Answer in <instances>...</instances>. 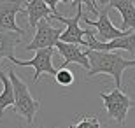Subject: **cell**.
I'll list each match as a JSON object with an SVG mask.
<instances>
[{
  "mask_svg": "<svg viewBox=\"0 0 135 128\" xmlns=\"http://www.w3.org/2000/svg\"><path fill=\"white\" fill-rule=\"evenodd\" d=\"M9 79L12 83V89H14V112L23 116L26 119V123L32 125L33 123L35 114L39 112L40 102L33 98V95L30 93L28 84L16 74L14 70H9Z\"/></svg>",
  "mask_w": 135,
  "mask_h": 128,
  "instance_id": "obj_2",
  "label": "cell"
},
{
  "mask_svg": "<svg viewBox=\"0 0 135 128\" xmlns=\"http://www.w3.org/2000/svg\"><path fill=\"white\" fill-rule=\"evenodd\" d=\"M110 9H116L123 18V32L135 30V2L133 0H109Z\"/></svg>",
  "mask_w": 135,
  "mask_h": 128,
  "instance_id": "obj_12",
  "label": "cell"
},
{
  "mask_svg": "<svg viewBox=\"0 0 135 128\" xmlns=\"http://www.w3.org/2000/svg\"><path fill=\"white\" fill-rule=\"evenodd\" d=\"M69 128H102L100 121L98 118H81L79 121H74V123H70Z\"/></svg>",
  "mask_w": 135,
  "mask_h": 128,
  "instance_id": "obj_16",
  "label": "cell"
},
{
  "mask_svg": "<svg viewBox=\"0 0 135 128\" xmlns=\"http://www.w3.org/2000/svg\"><path fill=\"white\" fill-rule=\"evenodd\" d=\"M23 35L14 34V32H2L0 30V61L4 58L14 56L16 48L21 44Z\"/></svg>",
  "mask_w": 135,
  "mask_h": 128,
  "instance_id": "obj_13",
  "label": "cell"
},
{
  "mask_svg": "<svg viewBox=\"0 0 135 128\" xmlns=\"http://www.w3.org/2000/svg\"><path fill=\"white\" fill-rule=\"evenodd\" d=\"M0 81L4 84V89L0 93V118H2L5 109L14 105V89H12V83H11L9 75H5L2 70H0Z\"/></svg>",
  "mask_w": 135,
  "mask_h": 128,
  "instance_id": "obj_14",
  "label": "cell"
},
{
  "mask_svg": "<svg viewBox=\"0 0 135 128\" xmlns=\"http://www.w3.org/2000/svg\"><path fill=\"white\" fill-rule=\"evenodd\" d=\"M56 4H61V0H28L25 2L23 14L28 16V28H37L40 21L49 20L56 14Z\"/></svg>",
  "mask_w": 135,
  "mask_h": 128,
  "instance_id": "obj_8",
  "label": "cell"
},
{
  "mask_svg": "<svg viewBox=\"0 0 135 128\" xmlns=\"http://www.w3.org/2000/svg\"><path fill=\"white\" fill-rule=\"evenodd\" d=\"M100 98L104 100V107L107 111V116L109 119H114L118 125L126 123V116H128V111L135 109V100H132L125 91L121 89H112V91H102Z\"/></svg>",
  "mask_w": 135,
  "mask_h": 128,
  "instance_id": "obj_4",
  "label": "cell"
},
{
  "mask_svg": "<svg viewBox=\"0 0 135 128\" xmlns=\"http://www.w3.org/2000/svg\"><path fill=\"white\" fill-rule=\"evenodd\" d=\"M95 5L98 7V18L97 20H90V18L83 16V20H84L86 25L97 28V37H95L97 42H110L114 39L126 37V35H130L133 32V30L132 32H123L121 28L114 26V23L109 18V9H110L109 0H98V2H95Z\"/></svg>",
  "mask_w": 135,
  "mask_h": 128,
  "instance_id": "obj_3",
  "label": "cell"
},
{
  "mask_svg": "<svg viewBox=\"0 0 135 128\" xmlns=\"http://www.w3.org/2000/svg\"><path fill=\"white\" fill-rule=\"evenodd\" d=\"M25 11L23 0L14 2H0V30L2 32H14V34L25 35V30L20 28L16 23V16Z\"/></svg>",
  "mask_w": 135,
  "mask_h": 128,
  "instance_id": "obj_10",
  "label": "cell"
},
{
  "mask_svg": "<svg viewBox=\"0 0 135 128\" xmlns=\"http://www.w3.org/2000/svg\"><path fill=\"white\" fill-rule=\"evenodd\" d=\"M86 48H88V49H93V51H102V53L125 49V51H128V53L135 54V30L130 35L121 37V39H114V40H110V42H97L93 32L88 30V35H86Z\"/></svg>",
  "mask_w": 135,
  "mask_h": 128,
  "instance_id": "obj_9",
  "label": "cell"
},
{
  "mask_svg": "<svg viewBox=\"0 0 135 128\" xmlns=\"http://www.w3.org/2000/svg\"><path fill=\"white\" fill-rule=\"evenodd\" d=\"M75 7H77V12L72 18H67V16H61L60 12H56L49 18V21H58L61 25H65V30L61 34L60 40L61 42H67V44H75V46H83L86 48V35H88V30H83L79 26V21L83 18V2H75Z\"/></svg>",
  "mask_w": 135,
  "mask_h": 128,
  "instance_id": "obj_5",
  "label": "cell"
},
{
  "mask_svg": "<svg viewBox=\"0 0 135 128\" xmlns=\"http://www.w3.org/2000/svg\"><path fill=\"white\" fill-rule=\"evenodd\" d=\"M55 81L60 86H70V84H74V74L69 69H58L55 75Z\"/></svg>",
  "mask_w": 135,
  "mask_h": 128,
  "instance_id": "obj_15",
  "label": "cell"
},
{
  "mask_svg": "<svg viewBox=\"0 0 135 128\" xmlns=\"http://www.w3.org/2000/svg\"><path fill=\"white\" fill-rule=\"evenodd\" d=\"M88 60H90V70L88 75L95 77L98 74H109L112 75L116 84V89H121V75L126 69L135 67V60H126L119 53H102V51L86 49Z\"/></svg>",
  "mask_w": 135,
  "mask_h": 128,
  "instance_id": "obj_1",
  "label": "cell"
},
{
  "mask_svg": "<svg viewBox=\"0 0 135 128\" xmlns=\"http://www.w3.org/2000/svg\"><path fill=\"white\" fill-rule=\"evenodd\" d=\"M53 54H55V48H49V49H40V51H35V56L32 60H18L16 56H11V63L14 65H20V67H33L35 74H33V83H39V79L42 74H49L55 77L56 75V70L53 67Z\"/></svg>",
  "mask_w": 135,
  "mask_h": 128,
  "instance_id": "obj_6",
  "label": "cell"
},
{
  "mask_svg": "<svg viewBox=\"0 0 135 128\" xmlns=\"http://www.w3.org/2000/svg\"><path fill=\"white\" fill-rule=\"evenodd\" d=\"M55 48H56V51H58V54L63 56V63L60 65V69H67L69 63H77V65H81L83 69L90 70V60H88V54H86V49H83L81 46L67 44V42L58 40Z\"/></svg>",
  "mask_w": 135,
  "mask_h": 128,
  "instance_id": "obj_11",
  "label": "cell"
},
{
  "mask_svg": "<svg viewBox=\"0 0 135 128\" xmlns=\"http://www.w3.org/2000/svg\"><path fill=\"white\" fill-rule=\"evenodd\" d=\"M132 81H135V75H133V77H132Z\"/></svg>",
  "mask_w": 135,
  "mask_h": 128,
  "instance_id": "obj_17",
  "label": "cell"
},
{
  "mask_svg": "<svg viewBox=\"0 0 135 128\" xmlns=\"http://www.w3.org/2000/svg\"><path fill=\"white\" fill-rule=\"evenodd\" d=\"M61 34H63V28L60 25H53L49 20L40 21L37 25V32H35L32 42L26 46V51H40L55 48L56 42L60 40Z\"/></svg>",
  "mask_w": 135,
  "mask_h": 128,
  "instance_id": "obj_7",
  "label": "cell"
}]
</instances>
